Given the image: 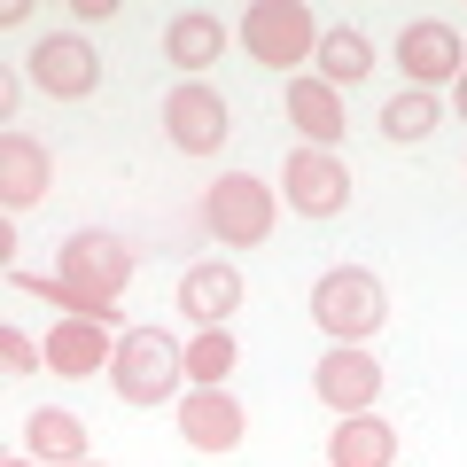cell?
Segmentation results:
<instances>
[{
  "instance_id": "cell-1",
  "label": "cell",
  "mask_w": 467,
  "mask_h": 467,
  "mask_svg": "<svg viewBox=\"0 0 467 467\" xmlns=\"http://www.w3.org/2000/svg\"><path fill=\"white\" fill-rule=\"evenodd\" d=\"M125 281H133V250H125L117 234H101V226H86V234H70V242H63V257H55V281L16 273V288H32V296L63 304V312H94V319H117Z\"/></svg>"
},
{
  "instance_id": "cell-2",
  "label": "cell",
  "mask_w": 467,
  "mask_h": 467,
  "mask_svg": "<svg viewBox=\"0 0 467 467\" xmlns=\"http://www.w3.org/2000/svg\"><path fill=\"white\" fill-rule=\"evenodd\" d=\"M109 374H117V398H125V405H171V389H180V374H187V350L149 319V327L117 335Z\"/></svg>"
},
{
  "instance_id": "cell-3",
  "label": "cell",
  "mask_w": 467,
  "mask_h": 467,
  "mask_svg": "<svg viewBox=\"0 0 467 467\" xmlns=\"http://www.w3.org/2000/svg\"><path fill=\"white\" fill-rule=\"evenodd\" d=\"M312 319L335 343H367L389 319V296H382V281H374L367 265H335L327 281H312Z\"/></svg>"
},
{
  "instance_id": "cell-4",
  "label": "cell",
  "mask_w": 467,
  "mask_h": 467,
  "mask_svg": "<svg viewBox=\"0 0 467 467\" xmlns=\"http://www.w3.org/2000/svg\"><path fill=\"white\" fill-rule=\"evenodd\" d=\"M242 47L265 70H288V63H304V55H319V24L296 0H257L250 16H242Z\"/></svg>"
},
{
  "instance_id": "cell-5",
  "label": "cell",
  "mask_w": 467,
  "mask_h": 467,
  "mask_svg": "<svg viewBox=\"0 0 467 467\" xmlns=\"http://www.w3.org/2000/svg\"><path fill=\"white\" fill-rule=\"evenodd\" d=\"M202 211H211V234L218 242H265L273 234V187L265 180H250V171H226V180L202 195Z\"/></svg>"
},
{
  "instance_id": "cell-6",
  "label": "cell",
  "mask_w": 467,
  "mask_h": 467,
  "mask_svg": "<svg viewBox=\"0 0 467 467\" xmlns=\"http://www.w3.org/2000/svg\"><path fill=\"white\" fill-rule=\"evenodd\" d=\"M32 86H39V94H55V101H86L101 86L94 39H86V32H47L32 47Z\"/></svg>"
},
{
  "instance_id": "cell-7",
  "label": "cell",
  "mask_w": 467,
  "mask_h": 467,
  "mask_svg": "<svg viewBox=\"0 0 467 467\" xmlns=\"http://www.w3.org/2000/svg\"><path fill=\"white\" fill-rule=\"evenodd\" d=\"M281 195L296 202V218H343V211H350V171H343V156L296 149V156L281 164Z\"/></svg>"
},
{
  "instance_id": "cell-8",
  "label": "cell",
  "mask_w": 467,
  "mask_h": 467,
  "mask_svg": "<svg viewBox=\"0 0 467 467\" xmlns=\"http://www.w3.org/2000/svg\"><path fill=\"white\" fill-rule=\"evenodd\" d=\"M164 133H171V149H187V156H218L226 133H234V117L202 78H187V86L164 94Z\"/></svg>"
},
{
  "instance_id": "cell-9",
  "label": "cell",
  "mask_w": 467,
  "mask_h": 467,
  "mask_svg": "<svg viewBox=\"0 0 467 467\" xmlns=\"http://www.w3.org/2000/svg\"><path fill=\"white\" fill-rule=\"evenodd\" d=\"M312 389H319V405H335V413L350 420V413H367V405L382 398V367H374L358 343H335L312 367Z\"/></svg>"
},
{
  "instance_id": "cell-10",
  "label": "cell",
  "mask_w": 467,
  "mask_h": 467,
  "mask_svg": "<svg viewBox=\"0 0 467 467\" xmlns=\"http://www.w3.org/2000/svg\"><path fill=\"white\" fill-rule=\"evenodd\" d=\"M117 319H94V312H70V319H55L47 335H39V343H47V367L55 374H70V382H78V374H94L101 358H117Z\"/></svg>"
},
{
  "instance_id": "cell-11",
  "label": "cell",
  "mask_w": 467,
  "mask_h": 467,
  "mask_svg": "<svg viewBox=\"0 0 467 467\" xmlns=\"http://www.w3.org/2000/svg\"><path fill=\"white\" fill-rule=\"evenodd\" d=\"M398 70L413 86H444V78H460L467 70V47H460V32H451V24H405L398 32Z\"/></svg>"
},
{
  "instance_id": "cell-12",
  "label": "cell",
  "mask_w": 467,
  "mask_h": 467,
  "mask_svg": "<svg viewBox=\"0 0 467 467\" xmlns=\"http://www.w3.org/2000/svg\"><path fill=\"white\" fill-rule=\"evenodd\" d=\"M242 429H250V420H242V398H234V389H195V398H180V436L195 451H234Z\"/></svg>"
},
{
  "instance_id": "cell-13",
  "label": "cell",
  "mask_w": 467,
  "mask_h": 467,
  "mask_svg": "<svg viewBox=\"0 0 467 467\" xmlns=\"http://www.w3.org/2000/svg\"><path fill=\"white\" fill-rule=\"evenodd\" d=\"M47 195V140L0 133V211H32Z\"/></svg>"
},
{
  "instance_id": "cell-14",
  "label": "cell",
  "mask_w": 467,
  "mask_h": 467,
  "mask_svg": "<svg viewBox=\"0 0 467 467\" xmlns=\"http://www.w3.org/2000/svg\"><path fill=\"white\" fill-rule=\"evenodd\" d=\"M180 312L195 319V327H226V319L242 312V273H234V265H187Z\"/></svg>"
},
{
  "instance_id": "cell-15",
  "label": "cell",
  "mask_w": 467,
  "mask_h": 467,
  "mask_svg": "<svg viewBox=\"0 0 467 467\" xmlns=\"http://www.w3.org/2000/svg\"><path fill=\"white\" fill-rule=\"evenodd\" d=\"M288 117H296L304 149H335V140L350 133V117H343V94H335L327 78H296V86H288Z\"/></svg>"
},
{
  "instance_id": "cell-16",
  "label": "cell",
  "mask_w": 467,
  "mask_h": 467,
  "mask_svg": "<svg viewBox=\"0 0 467 467\" xmlns=\"http://www.w3.org/2000/svg\"><path fill=\"white\" fill-rule=\"evenodd\" d=\"M398 460V429H389L382 413H350V420H335V436H327V467H389Z\"/></svg>"
},
{
  "instance_id": "cell-17",
  "label": "cell",
  "mask_w": 467,
  "mask_h": 467,
  "mask_svg": "<svg viewBox=\"0 0 467 467\" xmlns=\"http://www.w3.org/2000/svg\"><path fill=\"white\" fill-rule=\"evenodd\" d=\"M24 444H32V460H55V467H78V460H94V451H86L78 413H63V405H39V413L24 420Z\"/></svg>"
},
{
  "instance_id": "cell-18",
  "label": "cell",
  "mask_w": 467,
  "mask_h": 467,
  "mask_svg": "<svg viewBox=\"0 0 467 467\" xmlns=\"http://www.w3.org/2000/svg\"><path fill=\"white\" fill-rule=\"evenodd\" d=\"M218 47H226V32H218V16H202V8L171 16V32H164V55H171L180 70H202V63H218Z\"/></svg>"
},
{
  "instance_id": "cell-19",
  "label": "cell",
  "mask_w": 467,
  "mask_h": 467,
  "mask_svg": "<svg viewBox=\"0 0 467 467\" xmlns=\"http://www.w3.org/2000/svg\"><path fill=\"white\" fill-rule=\"evenodd\" d=\"M319 70H327V86H358L374 70V47L358 32H319Z\"/></svg>"
},
{
  "instance_id": "cell-20",
  "label": "cell",
  "mask_w": 467,
  "mask_h": 467,
  "mask_svg": "<svg viewBox=\"0 0 467 467\" xmlns=\"http://www.w3.org/2000/svg\"><path fill=\"white\" fill-rule=\"evenodd\" d=\"M187 374H195V389H226V374H234V335H226V327H202L195 343H187Z\"/></svg>"
},
{
  "instance_id": "cell-21",
  "label": "cell",
  "mask_w": 467,
  "mask_h": 467,
  "mask_svg": "<svg viewBox=\"0 0 467 467\" xmlns=\"http://www.w3.org/2000/svg\"><path fill=\"white\" fill-rule=\"evenodd\" d=\"M382 133L389 140H420V133H436V94H398L382 109Z\"/></svg>"
},
{
  "instance_id": "cell-22",
  "label": "cell",
  "mask_w": 467,
  "mask_h": 467,
  "mask_svg": "<svg viewBox=\"0 0 467 467\" xmlns=\"http://www.w3.org/2000/svg\"><path fill=\"white\" fill-rule=\"evenodd\" d=\"M0 367H8V374H32V367H47V343H32L24 327H0Z\"/></svg>"
},
{
  "instance_id": "cell-23",
  "label": "cell",
  "mask_w": 467,
  "mask_h": 467,
  "mask_svg": "<svg viewBox=\"0 0 467 467\" xmlns=\"http://www.w3.org/2000/svg\"><path fill=\"white\" fill-rule=\"evenodd\" d=\"M70 16H78V24H109V16H117V0H78Z\"/></svg>"
},
{
  "instance_id": "cell-24",
  "label": "cell",
  "mask_w": 467,
  "mask_h": 467,
  "mask_svg": "<svg viewBox=\"0 0 467 467\" xmlns=\"http://www.w3.org/2000/svg\"><path fill=\"white\" fill-rule=\"evenodd\" d=\"M460 117H467V70H460Z\"/></svg>"
},
{
  "instance_id": "cell-25",
  "label": "cell",
  "mask_w": 467,
  "mask_h": 467,
  "mask_svg": "<svg viewBox=\"0 0 467 467\" xmlns=\"http://www.w3.org/2000/svg\"><path fill=\"white\" fill-rule=\"evenodd\" d=\"M78 467H101V460H78Z\"/></svg>"
},
{
  "instance_id": "cell-26",
  "label": "cell",
  "mask_w": 467,
  "mask_h": 467,
  "mask_svg": "<svg viewBox=\"0 0 467 467\" xmlns=\"http://www.w3.org/2000/svg\"><path fill=\"white\" fill-rule=\"evenodd\" d=\"M8 467H24V460H8Z\"/></svg>"
}]
</instances>
